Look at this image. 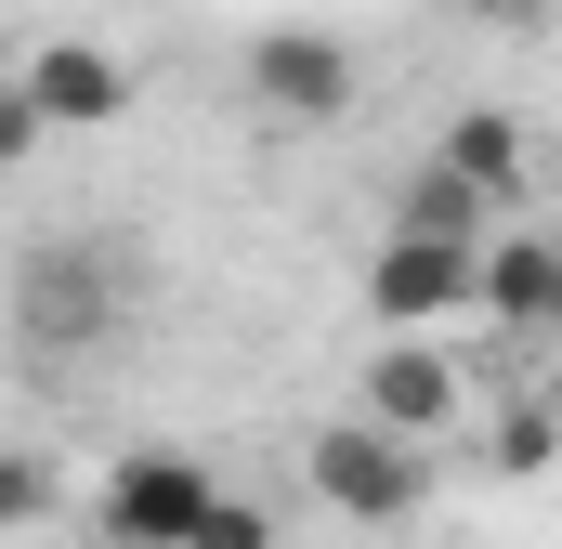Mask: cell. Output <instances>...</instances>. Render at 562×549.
Instances as JSON below:
<instances>
[{"label": "cell", "mask_w": 562, "mask_h": 549, "mask_svg": "<svg viewBox=\"0 0 562 549\" xmlns=\"http://www.w3.org/2000/svg\"><path fill=\"white\" fill-rule=\"evenodd\" d=\"M119 314H132V249H105V236H40L13 262V354H40V367L119 340Z\"/></svg>", "instance_id": "6da1fadb"}, {"label": "cell", "mask_w": 562, "mask_h": 549, "mask_svg": "<svg viewBox=\"0 0 562 549\" xmlns=\"http://www.w3.org/2000/svg\"><path fill=\"white\" fill-rule=\"evenodd\" d=\"M314 497L340 511V524H406L431 497V445L419 432H380V418H340V432H314Z\"/></svg>", "instance_id": "7a4b0ae2"}, {"label": "cell", "mask_w": 562, "mask_h": 549, "mask_svg": "<svg viewBox=\"0 0 562 549\" xmlns=\"http://www.w3.org/2000/svg\"><path fill=\"white\" fill-rule=\"evenodd\" d=\"M249 105L288 119V132H327V119H353V40H327V26H249Z\"/></svg>", "instance_id": "3957f363"}, {"label": "cell", "mask_w": 562, "mask_h": 549, "mask_svg": "<svg viewBox=\"0 0 562 549\" xmlns=\"http://www.w3.org/2000/svg\"><path fill=\"white\" fill-rule=\"evenodd\" d=\"M210 484H223L210 458H183V445H132V458L92 484V524H105V549H183V524H196Z\"/></svg>", "instance_id": "277c9868"}, {"label": "cell", "mask_w": 562, "mask_h": 549, "mask_svg": "<svg viewBox=\"0 0 562 549\" xmlns=\"http://www.w3.org/2000/svg\"><path fill=\"white\" fill-rule=\"evenodd\" d=\"M367 314H380V327H458V314H471V236L393 223L380 262H367Z\"/></svg>", "instance_id": "5b68a950"}, {"label": "cell", "mask_w": 562, "mask_h": 549, "mask_svg": "<svg viewBox=\"0 0 562 549\" xmlns=\"http://www.w3.org/2000/svg\"><path fill=\"white\" fill-rule=\"evenodd\" d=\"M471 406V380H458V354H445V327H380V354H367V418L380 432H445V418Z\"/></svg>", "instance_id": "8992f818"}, {"label": "cell", "mask_w": 562, "mask_h": 549, "mask_svg": "<svg viewBox=\"0 0 562 549\" xmlns=\"http://www.w3.org/2000/svg\"><path fill=\"white\" fill-rule=\"evenodd\" d=\"M13 92L40 105V132H105V119H132V66H119L105 40H40V66H26Z\"/></svg>", "instance_id": "52a82bcc"}, {"label": "cell", "mask_w": 562, "mask_h": 549, "mask_svg": "<svg viewBox=\"0 0 562 549\" xmlns=\"http://www.w3.org/2000/svg\"><path fill=\"white\" fill-rule=\"evenodd\" d=\"M471 314H497L510 340L562 327V249L550 236H471Z\"/></svg>", "instance_id": "ba28073f"}, {"label": "cell", "mask_w": 562, "mask_h": 549, "mask_svg": "<svg viewBox=\"0 0 562 549\" xmlns=\"http://www.w3.org/2000/svg\"><path fill=\"white\" fill-rule=\"evenodd\" d=\"M431 170H458V183H471L484 210L537 183V170H524V119H510V105H458V132L431 144Z\"/></svg>", "instance_id": "9c48e42d"}, {"label": "cell", "mask_w": 562, "mask_h": 549, "mask_svg": "<svg viewBox=\"0 0 562 549\" xmlns=\"http://www.w3.org/2000/svg\"><path fill=\"white\" fill-rule=\"evenodd\" d=\"M53 497H66V471H53L40 445H0V537H40Z\"/></svg>", "instance_id": "30bf717a"}, {"label": "cell", "mask_w": 562, "mask_h": 549, "mask_svg": "<svg viewBox=\"0 0 562 549\" xmlns=\"http://www.w3.org/2000/svg\"><path fill=\"white\" fill-rule=\"evenodd\" d=\"M393 223H419V236H484V197H471L458 170H431V157H419V183H406Z\"/></svg>", "instance_id": "8fae6325"}, {"label": "cell", "mask_w": 562, "mask_h": 549, "mask_svg": "<svg viewBox=\"0 0 562 549\" xmlns=\"http://www.w3.org/2000/svg\"><path fill=\"white\" fill-rule=\"evenodd\" d=\"M183 549H276V511H262V497H236V484H210V497H196V524H183Z\"/></svg>", "instance_id": "7c38bea8"}, {"label": "cell", "mask_w": 562, "mask_h": 549, "mask_svg": "<svg viewBox=\"0 0 562 549\" xmlns=\"http://www.w3.org/2000/svg\"><path fill=\"white\" fill-rule=\"evenodd\" d=\"M550 458V406H510L497 418V471H537Z\"/></svg>", "instance_id": "4fadbf2b"}, {"label": "cell", "mask_w": 562, "mask_h": 549, "mask_svg": "<svg viewBox=\"0 0 562 549\" xmlns=\"http://www.w3.org/2000/svg\"><path fill=\"white\" fill-rule=\"evenodd\" d=\"M26 157H40V105L0 79V170H26Z\"/></svg>", "instance_id": "5bb4252c"}, {"label": "cell", "mask_w": 562, "mask_h": 549, "mask_svg": "<svg viewBox=\"0 0 562 549\" xmlns=\"http://www.w3.org/2000/svg\"><path fill=\"white\" fill-rule=\"evenodd\" d=\"M445 13H471V26H537V0H445Z\"/></svg>", "instance_id": "9a60e30c"}]
</instances>
